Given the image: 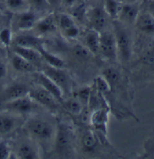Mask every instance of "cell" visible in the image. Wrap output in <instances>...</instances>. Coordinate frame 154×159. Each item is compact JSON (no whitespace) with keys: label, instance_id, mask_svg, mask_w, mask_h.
Instances as JSON below:
<instances>
[{"label":"cell","instance_id":"cell-34","mask_svg":"<svg viewBox=\"0 0 154 159\" xmlns=\"http://www.w3.org/2000/svg\"><path fill=\"white\" fill-rule=\"evenodd\" d=\"M65 32L66 36H68V37H70V38H76V36H78L79 33H80V31H79V29L76 26H74V27H73L72 29H68V30H67Z\"/></svg>","mask_w":154,"mask_h":159},{"label":"cell","instance_id":"cell-5","mask_svg":"<svg viewBox=\"0 0 154 159\" xmlns=\"http://www.w3.org/2000/svg\"><path fill=\"white\" fill-rule=\"evenodd\" d=\"M38 82L41 84V86L46 90L48 92L51 94L60 102H63V92L62 90L52 81L48 76H46L44 73H39L37 76Z\"/></svg>","mask_w":154,"mask_h":159},{"label":"cell","instance_id":"cell-7","mask_svg":"<svg viewBox=\"0 0 154 159\" xmlns=\"http://www.w3.org/2000/svg\"><path fill=\"white\" fill-rule=\"evenodd\" d=\"M106 14L104 8H101V7H96L90 10V24L96 32H100L103 30L104 28L106 26Z\"/></svg>","mask_w":154,"mask_h":159},{"label":"cell","instance_id":"cell-30","mask_svg":"<svg viewBox=\"0 0 154 159\" xmlns=\"http://www.w3.org/2000/svg\"><path fill=\"white\" fill-rule=\"evenodd\" d=\"M96 83L97 88H98V91L100 92H106L111 89L109 85H108V84L107 83L106 80H105L103 77L97 78Z\"/></svg>","mask_w":154,"mask_h":159},{"label":"cell","instance_id":"cell-21","mask_svg":"<svg viewBox=\"0 0 154 159\" xmlns=\"http://www.w3.org/2000/svg\"><path fill=\"white\" fill-rule=\"evenodd\" d=\"M28 93H29V90H28L27 87L22 84H17L14 85L7 92V95L10 99L13 100L27 96Z\"/></svg>","mask_w":154,"mask_h":159},{"label":"cell","instance_id":"cell-22","mask_svg":"<svg viewBox=\"0 0 154 159\" xmlns=\"http://www.w3.org/2000/svg\"><path fill=\"white\" fill-rule=\"evenodd\" d=\"M70 136L68 131L64 126H61L59 128L58 136H57V146L59 149L64 150L68 146Z\"/></svg>","mask_w":154,"mask_h":159},{"label":"cell","instance_id":"cell-31","mask_svg":"<svg viewBox=\"0 0 154 159\" xmlns=\"http://www.w3.org/2000/svg\"><path fill=\"white\" fill-rule=\"evenodd\" d=\"M0 39L1 41L5 44L6 46H9L10 43V40H11V33L9 29H5L1 32L0 33Z\"/></svg>","mask_w":154,"mask_h":159},{"label":"cell","instance_id":"cell-37","mask_svg":"<svg viewBox=\"0 0 154 159\" xmlns=\"http://www.w3.org/2000/svg\"><path fill=\"white\" fill-rule=\"evenodd\" d=\"M6 73H7V69L6 66L2 63L0 62V78H2L5 76Z\"/></svg>","mask_w":154,"mask_h":159},{"label":"cell","instance_id":"cell-15","mask_svg":"<svg viewBox=\"0 0 154 159\" xmlns=\"http://www.w3.org/2000/svg\"><path fill=\"white\" fill-rule=\"evenodd\" d=\"M136 20L138 21L139 27L143 32L152 33L154 29L153 17L148 14H143L138 16Z\"/></svg>","mask_w":154,"mask_h":159},{"label":"cell","instance_id":"cell-14","mask_svg":"<svg viewBox=\"0 0 154 159\" xmlns=\"http://www.w3.org/2000/svg\"><path fill=\"white\" fill-rule=\"evenodd\" d=\"M86 48L91 52L97 54L99 52V34L96 31L88 32L85 37Z\"/></svg>","mask_w":154,"mask_h":159},{"label":"cell","instance_id":"cell-28","mask_svg":"<svg viewBox=\"0 0 154 159\" xmlns=\"http://www.w3.org/2000/svg\"><path fill=\"white\" fill-rule=\"evenodd\" d=\"M13 127L14 121L12 119L5 116H0V133H7L10 132Z\"/></svg>","mask_w":154,"mask_h":159},{"label":"cell","instance_id":"cell-20","mask_svg":"<svg viewBox=\"0 0 154 159\" xmlns=\"http://www.w3.org/2000/svg\"><path fill=\"white\" fill-rule=\"evenodd\" d=\"M64 107L68 113L73 115H80L83 110V106L77 98H70L66 102H64Z\"/></svg>","mask_w":154,"mask_h":159},{"label":"cell","instance_id":"cell-16","mask_svg":"<svg viewBox=\"0 0 154 159\" xmlns=\"http://www.w3.org/2000/svg\"><path fill=\"white\" fill-rule=\"evenodd\" d=\"M16 46L22 48H36L41 45L39 39L32 36H19L15 39Z\"/></svg>","mask_w":154,"mask_h":159},{"label":"cell","instance_id":"cell-12","mask_svg":"<svg viewBox=\"0 0 154 159\" xmlns=\"http://www.w3.org/2000/svg\"><path fill=\"white\" fill-rule=\"evenodd\" d=\"M14 51L15 54H18L20 57L24 58V59L28 60L30 62H35L39 60L41 54L39 51H35L32 48H22V47L15 46Z\"/></svg>","mask_w":154,"mask_h":159},{"label":"cell","instance_id":"cell-24","mask_svg":"<svg viewBox=\"0 0 154 159\" xmlns=\"http://www.w3.org/2000/svg\"><path fill=\"white\" fill-rule=\"evenodd\" d=\"M6 4L10 10L21 13L28 10L29 2V0H6Z\"/></svg>","mask_w":154,"mask_h":159},{"label":"cell","instance_id":"cell-36","mask_svg":"<svg viewBox=\"0 0 154 159\" xmlns=\"http://www.w3.org/2000/svg\"><path fill=\"white\" fill-rule=\"evenodd\" d=\"M146 61H147L148 63H152L153 62V52L152 51H149V53H147L146 54Z\"/></svg>","mask_w":154,"mask_h":159},{"label":"cell","instance_id":"cell-23","mask_svg":"<svg viewBox=\"0 0 154 159\" xmlns=\"http://www.w3.org/2000/svg\"><path fill=\"white\" fill-rule=\"evenodd\" d=\"M37 28L41 32H54L56 29L54 17L52 16H48L43 18L38 23Z\"/></svg>","mask_w":154,"mask_h":159},{"label":"cell","instance_id":"cell-4","mask_svg":"<svg viewBox=\"0 0 154 159\" xmlns=\"http://www.w3.org/2000/svg\"><path fill=\"white\" fill-rule=\"evenodd\" d=\"M44 74L56 84L61 90L64 88L66 92L69 88L70 83L68 76L64 72L61 71V69L53 67L51 66H48L44 70Z\"/></svg>","mask_w":154,"mask_h":159},{"label":"cell","instance_id":"cell-17","mask_svg":"<svg viewBox=\"0 0 154 159\" xmlns=\"http://www.w3.org/2000/svg\"><path fill=\"white\" fill-rule=\"evenodd\" d=\"M102 77L106 80L110 88L115 86L120 80V74L118 70L113 67H108L105 69L102 72Z\"/></svg>","mask_w":154,"mask_h":159},{"label":"cell","instance_id":"cell-27","mask_svg":"<svg viewBox=\"0 0 154 159\" xmlns=\"http://www.w3.org/2000/svg\"><path fill=\"white\" fill-rule=\"evenodd\" d=\"M59 24L62 30L64 31V32L76 26L73 19L68 14H61L60 16Z\"/></svg>","mask_w":154,"mask_h":159},{"label":"cell","instance_id":"cell-25","mask_svg":"<svg viewBox=\"0 0 154 159\" xmlns=\"http://www.w3.org/2000/svg\"><path fill=\"white\" fill-rule=\"evenodd\" d=\"M18 155L23 159H34L37 157L36 152L29 144H22L18 150Z\"/></svg>","mask_w":154,"mask_h":159},{"label":"cell","instance_id":"cell-33","mask_svg":"<svg viewBox=\"0 0 154 159\" xmlns=\"http://www.w3.org/2000/svg\"><path fill=\"white\" fill-rule=\"evenodd\" d=\"M29 2L39 9L46 7L48 3L47 0H29Z\"/></svg>","mask_w":154,"mask_h":159},{"label":"cell","instance_id":"cell-3","mask_svg":"<svg viewBox=\"0 0 154 159\" xmlns=\"http://www.w3.org/2000/svg\"><path fill=\"white\" fill-rule=\"evenodd\" d=\"M27 127L32 135L42 139L51 138L52 135L53 128L49 123L40 120H32L28 123Z\"/></svg>","mask_w":154,"mask_h":159},{"label":"cell","instance_id":"cell-1","mask_svg":"<svg viewBox=\"0 0 154 159\" xmlns=\"http://www.w3.org/2000/svg\"><path fill=\"white\" fill-rule=\"evenodd\" d=\"M99 51L107 58H116L117 49L113 34L108 32L99 34Z\"/></svg>","mask_w":154,"mask_h":159},{"label":"cell","instance_id":"cell-8","mask_svg":"<svg viewBox=\"0 0 154 159\" xmlns=\"http://www.w3.org/2000/svg\"><path fill=\"white\" fill-rule=\"evenodd\" d=\"M31 98L39 102V103L42 104L44 106H46L51 108H54L56 107V102L55 98L51 95L50 92H48L46 90L39 89L35 90L30 94Z\"/></svg>","mask_w":154,"mask_h":159},{"label":"cell","instance_id":"cell-2","mask_svg":"<svg viewBox=\"0 0 154 159\" xmlns=\"http://www.w3.org/2000/svg\"><path fill=\"white\" fill-rule=\"evenodd\" d=\"M115 39L117 43V49L125 60L129 59L131 52V42L127 32L120 26H116Z\"/></svg>","mask_w":154,"mask_h":159},{"label":"cell","instance_id":"cell-32","mask_svg":"<svg viewBox=\"0 0 154 159\" xmlns=\"http://www.w3.org/2000/svg\"><path fill=\"white\" fill-rule=\"evenodd\" d=\"M9 157V149L6 143H0V159H6Z\"/></svg>","mask_w":154,"mask_h":159},{"label":"cell","instance_id":"cell-6","mask_svg":"<svg viewBox=\"0 0 154 159\" xmlns=\"http://www.w3.org/2000/svg\"><path fill=\"white\" fill-rule=\"evenodd\" d=\"M7 107L10 110L18 112L21 113H26L31 112L36 107V104L27 97L13 99L7 105Z\"/></svg>","mask_w":154,"mask_h":159},{"label":"cell","instance_id":"cell-18","mask_svg":"<svg viewBox=\"0 0 154 159\" xmlns=\"http://www.w3.org/2000/svg\"><path fill=\"white\" fill-rule=\"evenodd\" d=\"M37 50L39 52V54H40L42 56H43L44 58H46V61L49 62V64L51 65V66H53V67L61 69V68L64 66V63L63 60H61V58H58V57H56V56L53 55V54H51V53L45 51L41 45H39V46L38 47Z\"/></svg>","mask_w":154,"mask_h":159},{"label":"cell","instance_id":"cell-26","mask_svg":"<svg viewBox=\"0 0 154 159\" xmlns=\"http://www.w3.org/2000/svg\"><path fill=\"white\" fill-rule=\"evenodd\" d=\"M83 146L87 150H93L97 144V140L95 135L90 131H88L83 135L82 139Z\"/></svg>","mask_w":154,"mask_h":159},{"label":"cell","instance_id":"cell-10","mask_svg":"<svg viewBox=\"0 0 154 159\" xmlns=\"http://www.w3.org/2000/svg\"><path fill=\"white\" fill-rule=\"evenodd\" d=\"M139 16V9L132 4H121L119 17L127 22L135 21Z\"/></svg>","mask_w":154,"mask_h":159},{"label":"cell","instance_id":"cell-38","mask_svg":"<svg viewBox=\"0 0 154 159\" xmlns=\"http://www.w3.org/2000/svg\"><path fill=\"white\" fill-rule=\"evenodd\" d=\"M76 0H62L63 3L67 6H72L75 2Z\"/></svg>","mask_w":154,"mask_h":159},{"label":"cell","instance_id":"cell-39","mask_svg":"<svg viewBox=\"0 0 154 159\" xmlns=\"http://www.w3.org/2000/svg\"><path fill=\"white\" fill-rule=\"evenodd\" d=\"M116 1H117V2H124V1H125V0H116Z\"/></svg>","mask_w":154,"mask_h":159},{"label":"cell","instance_id":"cell-29","mask_svg":"<svg viewBox=\"0 0 154 159\" xmlns=\"http://www.w3.org/2000/svg\"><path fill=\"white\" fill-rule=\"evenodd\" d=\"M74 53L78 58H82V59H86L90 57V54H91V52L87 48L81 46H77L75 48Z\"/></svg>","mask_w":154,"mask_h":159},{"label":"cell","instance_id":"cell-19","mask_svg":"<svg viewBox=\"0 0 154 159\" xmlns=\"http://www.w3.org/2000/svg\"><path fill=\"white\" fill-rule=\"evenodd\" d=\"M121 4V2H117L116 0H105L104 10L109 17L113 19L117 18L119 17Z\"/></svg>","mask_w":154,"mask_h":159},{"label":"cell","instance_id":"cell-11","mask_svg":"<svg viewBox=\"0 0 154 159\" xmlns=\"http://www.w3.org/2000/svg\"><path fill=\"white\" fill-rule=\"evenodd\" d=\"M37 16L35 13L26 10L20 13L17 20V26L20 29H28L36 24Z\"/></svg>","mask_w":154,"mask_h":159},{"label":"cell","instance_id":"cell-35","mask_svg":"<svg viewBox=\"0 0 154 159\" xmlns=\"http://www.w3.org/2000/svg\"><path fill=\"white\" fill-rule=\"evenodd\" d=\"M79 95H80V99H82L83 101H88L89 97H90V91L87 88H85V89L80 91Z\"/></svg>","mask_w":154,"mask_h":159},{"label":"cell","instance_id":"cell-9","mask_svg":"<svg viewBox=\"0 0 154 159\" xmlns=\"http://www.w3.org/2000/svg\"><path fill=\"white\" fill-rule=\"evenodd\" d=\"M108 113L105 110H98L92 113L90 122L99 130L106 132L107 123H108Z\"/></svg>","mask_w":154,"mask_h":159},{"label":"cell","instance_id":"cell-13","mask_svg":"<svg viewBox=\"0 0 154 159\" xmlns=\"http://www.w3.org/2000/svg\"><path fill=\"white\" fill-rule=\"evenodd\" d=\"M12 64L13 66L18 71L31 73V72H34L35 70V67L32 62L24 59V58H22L17 54H15V55L12 58Z\"/></svg>","mask_w":154,"mask_h":159}]
</instances>
